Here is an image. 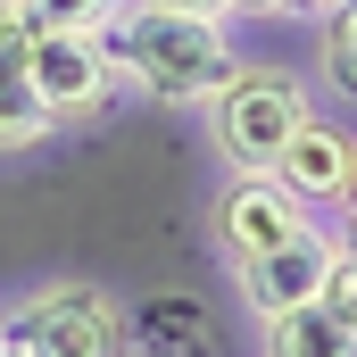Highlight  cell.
Returning <instances> with one entry per match:
<instances>
[{
  "instance_id": "6da1fadb",
  "label": "cell",
  "mask_w": 357,
  "mask_h": 357,
  "mask_svg": "<svg viewBox=\"0 0 357 357\" xmlns=\"http://www.w3.org/2000/svg\"><path fill=\"white\" fill-rule=\"evenodd\" d=\"M91 42L116 67V84L150 91L158 108H208L225 91V75L241 67L233 33L216 17H175V8H150V0H116L91 25Z\"/></svg>"
},
{
  "instance_id": "7a4b0ae2",
  "label": "cell",
  "mask_w": 357,
  "mask_h": 357,
  "mask_svg": "<svg viewBox=\"0 0 357 357\" xmlns=\"http://www.w3.org/2000/svg\"><path fill=\"white\" fill-rule=\"evenodd\" d=\"M199 116H208V142H216V158H225V175H233V167H274L282 142H291L316 108H307V84H299L291 67H233L225 91H216Z\"/></svg>"
},
{
  "instance_id": "3957f363",
  "label": "cell",
  "mask_w": 357,
  "mask_h": 357,
  "mask_svg": "<svg viewBox=\"0 0 357 357\" xmlns=\"http://www.w3.org/2000/svg\"><path fill=\"white\" fill-rule=\"evenodd\" d=\"M8 357H125V307L100 282H42L0 316Z\"/></svg>"
},
{
  "instance_id": "277c9868",
  "label": "cell",
  "mask_w": 357,
  "mask_h": 357,
  "mask_svg": "<svg viewBox=\"0 0 357 357\" xmlns=\"http://www.w3.org/2000/svg\"><path fill=\"white\" fill-rule=\"evenodd\" d=\"M8 50L25 59V84L42 91V108L59 116V125H84L100 108H116V67L100 59V42L91 33H59V25H17L8 33Z\"/></svg>"
},
{
  "instance_id": "5b68a950",
  "label": "cell",
  "mask_w": 357,
  "mask_h": 357,
  "mask_svg": "<svg viewBox=\"0 0 357 357\" xmlns=\"http://www.w3.org/2000/svg\"><path fill=\"white\" fill-rule=\"evenodd\" d=\"M208 225H216L225 266H241V258H258V250L291 241V233L307 225V199L274 175V167H233L225 191H216V208H208Z\"/></svg>"
},
{
  "instance_id": "8992f818",
  "label": "cell",
  "mask_w": 357,
  "mask_h": 357,
  "mask_svg": "<svg viewBox=\"0 0 357 357\" xmlns=\"http://www.w3.org/2000/svg\"><path fill=\"white\" fill-rule=\"evenodd\" d=\"M333 233L324 225H299L291 241H274V250H258V258H241V307L266 324V316H282V307H299V299H316L324 291V266H333Z\"/></svg>"
},
{
  "instance_id": "52a82bcc",
  "label": "cell",
  "mask_w": 357,
  "mask_h": 357,
  "mask_svg": "<svg viewBox=\"0 0 357 357\" xmlns=\"http://www.w3.org/2000/svg\"><path fill=\"white\" fill-rule=\"evenodd\" d=\"M349 158H357V142H349V133H341V125H324V116H307V125L282 142L274 175L291 183L307 208H324V199H341V183H349Z\"/></svg>"
},
{
  "instance_id": "ba28073f",
  "label": "cell",
  "mask_w": 357,
  "mask_h": 357,
  "mask_svg": "<svg viewBox=\"0 0 357 357\" xmlns=\"http://www.w3.org/2000/svg\"><path fill=\"white\" fill-rule=\"evenodd\" d=\"M266 357H357V333L324 299H299V307L266 316Z\"/></svg>"
},
{
  "instance_id": "9c48e42d",
  "label": "cell",
  "mask_w": 357,
  "mask_h": 357,
  "mask_svg": "<svg viewBox=\"0 0 357 357\" xmlns=\"http://www.w3.org/2000/svg\"><path fill=\"white\" fill-rule=\"evenodd\" d=\"M50 133H59V116L42 108V91L25 84V59L0 42V158L33 150V142H50Z\"/></svg>"
},
{
  "instance_id": "30bf717a",
  "label": "cell",
  "mask_w": 357,
  "mask_h": 357,
  "mask_svg": "<svg viewBox=\"0 0 357 357\" xmlns=\"http://www.w3.org/2000/svg\"><path fill=\"white\" fill-rule=\"evenodd\" d=\"M316 75H324V91L357 100V0L316 17Z\"/></svg>"
},
{
  "instance_id": "8fae6325",
  "label": "cell",
  "mask_w": 357,
  "mask_h": 357,
  "mask_svg": "<svg viewBox=\"0 0 357 357\" xmlns=\"http://www.w3.org/2000/svg\"><path fill=\"white\" fill-rule=\"evenodd\" d=\"M116 0H17V25H59V33H91Z\"/></svg>"
},
{
  "instance_id": "7c38bea8",
  "label": "cell",
  "mask_w": 357,
  "mask_h": 357,
  "mask_svg": "<svg viewBox=\"0 0 357 357\" xmlns=\"http://www.w3.org/2000/svg\"><path fill=\"white\" fill-rule=\"evenodd\" d=\"M316 299H324V307L357 333V250H349V241L333 250V266H324V291H316Z\"/></svg>"
},
{
  "instance_id": "4fadbf2b",
  "label": "cell",
  "mask_w": 357,
  "mask_h": 357,
  "mask_svg": "<svg viewBox=\"0 0 357 357\" xmlns=\"http://www.w3.org/2000/svg\"><path fill=\"white\" fill-rule=\"evenodd\" d=\"M150 8H175V17H216V25L233 17V0H150Z\"/></svg>"
},
{
  "instance_id": "5bb4252c",
  "label": "cell",
  "mask_w": 357,
  "mask_h": 357,
  "mask_svg": "<svg viewBox=\"0 0 357 357\" xmlns=\"http://www.w3.org/2000/svg\"><path fill=\"white\" fill-rule=\"evenodd\" d=\"M324 8H341V0H282V17H307V25H316Z\"/></svg>"
},
{
  "instance_id": "9a60e30c",
  "label": "cell",
  "mask_w": 357,
  "mask_h": 357,
  "mask_svg": "<svg viewBox=\"0 0 357 357\" xmlns=\"http://www.w3.org/2000/svg\"><path fill=\"white\" fill-rule=\"evenodd\" d=\"M233 17H282V0H233Z\"/></svg>"
},
{
  "instance_id": "2e32d148",
  "label": "cell",
  "mask_w": 357,
  "mask_h": 357,
  "mask_svg": "<svg viewBox=\"0 0 357 357\" xmlns=\"http://www.w3.org/2000/svg\"><path fill=\"white\" fill-rule=\"evenodd\" d=\"M341 208H349V225H357V158H349V183H341Z\"/></svg>"
},
{
  "instance_id": "e0dca14e",
  "label": "cell",
  "mask_w": 357,
  "mask_h": 357,
  "mask_svg": "<svg viewBox=\"0 0 357 357\" xmlns=\"http://www.w3.org/2000/svg\"><path fill=\"white\" fill-rule=\"evenodd\" d=\"M8 33H17V0H0V42H8Z\"/></svg>"
},
{
  "instance_id": "ac0fdd59",
  "label": "cell",
  "mask_w": 357,
  "mask_h": 357,
  "mask_svg": "<svg viewBox=\"0 0 357 357\" xmlns=\"http://www.w3.org/2000/svg\"><path fill=\"white\" fill-rule=\"evenodd\" d=\"M349 250H357V225H349Z\"/></svg>"
},
{
  "instance_id": "d6986e66",
  "label": "cell",
  "mask_w": 357,
  "mask_h": 357,
  "mask_svg": "<svg viewBox=\"0 0 357 357\" xmlns=\"http://www.w3.org/2000/svg\"><path fill=\"white\" fill-rule=\"evenodd\" d=\"M0 357H8V341H0Z\"/></svg>"
},
{
  "instance_id": "ffe728a7",
  "label": "cell",
  "mask_w": 357,
  "mask_h": 357,
  "mask_svg": "<svg viewBox=\"0 0 357 357\" xmlns=\"http://www.w3.org/2000/svg\"><path fill=\"white\" fill-rule=\"evenodd\" d=\"M125 357H133V349H125Z\"/></svg>"
}]
</instances>
